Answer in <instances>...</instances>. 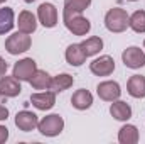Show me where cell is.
Returning <instances> with one entry per match:
<instances>
[{"label":"cell","mask_w":145,"mask_h":144,"mask_svg":"<svg viewBox=\"0 0 145 144\" xmlns=\"http://www.w3.org/2000/svg\"><path fill=\"white\" fill-rule=\"evenodd\" d=\"M20 92H22L20 80H17L14 75L12 76H7V75L0 76V93H2V97L12 98V97H17Z\"/></svg>","instance_id":"8fae6325"},{"label":"cell","mask_w":145,"mask_h":144,"mask_svg":"<svg viewBox=\"0 0 145 144\" xmlns=\"http://www.w3.org/2000/svg\"><path fill=\"white\" fill-rule=\"evenodd\" d=\"M63 22H64L66 29L74 36H86L91 31V22L78 12L63 10Z\"/></svg>","instance_id":"7a4b0ae2"},{"label":"cell","mask_w":145,"mask_h":144,"mask_svg":"<svg viewBox=\"0 0 145 144\" xmlns=\"http://www.w3.org/2000/svg\"><path fill=\"white\" fill-rule=\"evenodd\" d=\"M96 93L101 100L105 102H113V100H118L120 95H121V88L116 81H111V80H106V81H101L98 87H96Z\"/></svg>","instance_id":"9c48e42d"},{"label":"cell","mask_w":145,"mask_h":144,"mask_svg":"<svg viewBox=\"0 0 145 144\" xmlns=\"http://www.w3.org/2000/svg\"><path fill=\"white\" fill-rule=\"evenodd\" d=\"M105 26L110 32L120 34V32L127 31V27H130V15L127 14L125 9L113 7L105 15Z\"/></svg>","instance_id":"6da1fadb"},{"label":"cell","mask_w":145,"mask_h":144,"mask_svg":"<svg viewBox=\"0 0 145 144\" xmlns=\"http://www.w3.org/2000/svg\"><path fill=\"white\" fill-rule=\"evenodd\" d=\"M37 19H39V22H40L44 27L52 29V27L57 26V9H56L52 3L44 2V3H40L39 9H37Z\"/></svg>","instance_id":"8992f818"},{"label":"cell","mask_w":145,"mask_h":144,"mask_svg":"<svg viewBox=\"0 0 145 144\" xmlns=\"http://www.w3.org/2000/svg\"><path fill=\"white\" fill-rule=\"evenodd\" d=\"M81 48H83V51H84V54L88 58L89 56H95V54H98L103 49V39L98 37V36H91L81 42Z\"/></svg>","instance_id":"44dd1931"},{"label":"cell","mask_w":145,"mask_h":144,"mask_svg":"<svg viewBox=\"0 0 145 144\" xmlns=\"http://www.w3.org/2000/svg\"><path fill=\"white\" fill-rule=\"evenodd\" d=\"M121 59H123V65L127 68H132V70H138V68L145 66V53L144 49H140L138 46L127 48L121 53Z\"/></svg>","instance_id":"5b68a950"},{"label":"cell","mask_w":145,"mask_h":144,"mask_svg":"<svg viewBox=\"0 0 145 144\" xmlns=\"http://www.w3.org/2000/svg\"><path fill=\"white\" fill-rule=\"evenodd\" d=\"M130 27L135 32L144 34L145 32V10H135L130 15Z\"/></svg>","instance_id":"603a6c76"},{"label":"cell","mask_w":145,"mask_h":144,"mask_svg":"<svg viewBox=\"0 0 145 144\" xmlns=\"http://www.w3.org/2000/svg\"><path fill=\"white\" fill-rule=\"evenodd\" d=\"M8 139V129L5 126H0V144H3Z\"/></svg>","instance_id":"d4e9b609"},{"label":"cell","mask_w":145,"mask_h":144,"mask_svg":"<svg viewBox=\"0 0 145 144\" xmlns=\"http://www.w3.org/2000/svg\"><path fill=\"white\" fill-rule=\"evenodd\" d=\"M64 58H66V61H68L71 66H81V65L86 61L88 56L84 54L81 44H69L68 49H66V53H64Z\"/></svg>","instance_id":"9a60e30c"},{"label":"cell","mask_w":145,"mask_h":144,"mask_svg":"<svg viewBox=\"0 0 145 144\" xmlns=\"http://www.w3.org/2000/svg\"><path fill=\"white\" fill-rule=\"evenodd\" d=\"M72 83H74V78H72L71 75H68V73H61V75H57V76H52L49 90H52L54 93H61V92L71 88Z\"/></svg>","instance_id":"d6986e66"},{"label":"cell","mask_w":145,"mask_h":144,"mask_svg":"<svg viewBox=\"0 0 145 144\" xmlns=\"http://www.w3.org/2000/svg\"><path fill=\"white\" fill-rule=\"evenodd\" d=\"M51 80H52V76L46 71V70H36V73L31 76L29 83H31V87L34 90H49Z\"/></svg>","instance_id":"ffe728a7"},{"label":"cell","mask_w":145,"mask_h":144,"mask_svg":"<svg viewBox=\"0 0 145 144\" xmlns=\"http://www.w3.org/2000/svg\"><path fill=\"white\" fill-rule=\"evenodd\" d=\"M128 2H137V0H128Z\"/></svg>","instance_id":"f546056e"},{"label":"cell","mask_w":145,"mask_h":144,"mask_svg":"<svg viewBox=\"0 0 145 144\" xmlns=\"http://www.w3.org/2000/svg\"><path fill=\"white\" fill-rule=\"evenodd\" d=\"M36 70H37L36 61H34L32 58H24V59H20V61H17V63L14 65L12 75H14L17 80H20V81H29L31 76L36 73Z\"/></svg>","instance_id":"52a82bcc"},{"label":"cell","mask_w":145,"mask_h":144,"mask_svg":"<svg viewBox=\"0 0 145 144\" xmlns=\"http://www.w3.org/2000/svg\"><path fill=\"white\" fill-rule=\"evenodd\" d=\"M110 114L111 117H115L116 120H121V122H127L130 117H132V107L123 102V100H113L111 102V107H110Z\"/></svg>","instance_id":"e0dca14e"},{"label":"cell","mask_w":145,"mask_h":144,"mask_svg":"<svg viewBox=\"0 0 145 144\" xmlns=\"http://www.w3.org/2000/svg\"><path fill=\"white\" fill-rule=\"evenodd\" d=\"M8 119V108L0 105V120H7Z\"/></svg>","instance_id":"4316f807"},{"label":"cell","mask_w":145,"mask_h":144,"mask_svg":"<svg viewBox=\"0 0 145 144\" xmlns=\"http://www.w3.org/2000/svg\"><path fill=\"white\" fill-rule=\"evenodd\" d=\"M127 92L133 98H145V76L133 75L127 81Z\"/></svg>","instance_id":"5bb4252c"},{"label":"cell","mask_w":145,"mask_h":144,"mask_svg":"<svg viewBox=\"0 0 145 144\" xmlns=\"http://www.w3.org/2000/svg\"><path fill=\"white\" fill-rule=\"evenodd\" d=\"M144 48H145V41H144Z\"/></svg>","instance_id":"4dcf8cb0"},{"label":"cell","mask_w":145,"mask_h":144,"mask_svg":"<svg viewBox=\"0 0 145 144\" xmlns=\"http://www.w3.org/2000/svg\"><path fill=\"white\" fill-rule=\"evenodd\" d=\"M71 105L74 108H78V110H86V108H89L93 105V95H91L88 90L79 88V90H76V92L72 93Z\"/></svg>","instance_id":"2e32d148"},{"label":"cell","mask_w":145,"mask_h":144,"mask_svg":"<svg viewBox=\"0 0 145 144\" xmlns=\"http://www.w3.org/2000/svg\"><path fill=\"white\" fill-rule=\"evenodd\" d=\"M3 2H7V0H0V5H2V3H3Z\"/></svg>","instance_id":"f1b7e54d"},{"label":"cell","mask_w":145,"mask_h":144,"mask_svg":"<svg viewBox=\"0 0 145 144\" xmlns=\"http://www.w3.org/2000/svg\"><path fill=\"white\" fill-rule=\"evenodd\" d=\"M89 70L96 76H108L115 71V59L108 54H103L89 63Z\"/></svg>","instance_id":"ba28073f"},{"label":"cell","mask_w":145,"mask_h":144,"mask_svg":"<svg viewBox=\"0 0 145 144\" xmlns=\"http://www.w3.org/2000/svg\"><path fill=\"white\" fill-rule=\"evenodd\" d=\"M91 5V0H64V10L69 12H84L88 7Z\"/></svg>","instance_id":"cb8c5ba5"},{"label":"cell","mask_w":145,"mask_h":144,"mask_svg":"<svg viewBox=\"0 0 145 144\" xmlns=\"http://www.w3.org/2000/svg\"><path fill=\"white\" fill-rule=\"evenodd\" d=\"M37 124H39V119L31 110H20L15 115V126L22 132H31V131L37 129Z\"/></svg>","instance_id":"30bf717a"},{"label":"cell","mask_w":145,"mask_h":144,"mask_svg":"<svg viewBox=\"0 0 145 144\" xmlns=\"http://www.w3.org/2000/svg\"><path fill=\"white\" fill-rule=\"evenodd\" d=\"M31 102L32 105L39 110H51L56 105V93L51 92H39V93H32L31 95Z\"/></svg>","instance_id":"7c38bea8"},{"label":"cell","mask_w":145,"mask_h":144,"mask_svg":"<svg viewBox=\"0 0 145 144\" xmlns=\"http://www.w3.org/2000/svg\"><path fill=\"white\" fill-rule=\"evenodd\" d=\"M24 2H27V3H32V2H36V0H24Z\"/></svg>","instance_id":"83f0119b"},{"label":"cell","mask_w":145,"mask_h":144,"mask_svg":"<svg viewBox=\"0 0 145 144\" xmlns=\"http://www.w3.org/2000/svg\"><path fill=\"white\" fill-rule=\"evenodd\" d=\"M14 10L10 7L0 9V34H7L14 29Z\"/></svg>","instance_id":"7402d4cb"},{"label":"cell","mask_w":145,"mask_h":144,"mask_svg":"<svg viewBox=\"0 0 145 144\" xmlns=\"http://www.w3.org/2000/svg\"><path fill=\"white\" fill-rule=\"evenodd\" d=\"M138 139H140L138 129L132 124H125L118 131V143L120 144H137Z\"/></svg>","instance_id":"ac0fdd59"},{"label":"cell","mask_w":145,"mask_h":144,"mask_svg":"<svg viewBox=\"0 0 145 144\" xmlns=\"http://www.w3.org/2000/svg\"><path fill=\"white\" fill-rule=\"evenodd\" d=\"M7 70H8V65H7V61L0 56V76H3V75L7 73Z\"/></svg>","instance_id":"484cf974"},{"label":"cell","mask_w":145,"mask_h":144,"mask_svg":"<svg viewBox=\"0 0 145 144\" xmlns=\"http://www.w3.org/2000/svg\"><path fill=\"white\" fill-rule=\"evenodd\" d=\"M31 44H32L31 36L25 34V32H20V31L10 34V36L5 39V49H7V53H10L14 56L29 51L31 49Z\"/></svg>","instance_id":"277c9868"},{"label":"cell","mask_w":145,"mask_h":144,"mask_svg":"<svg viewBox=\"0 0 145 144\" xmlns=\"http://www.w3.org/2000/svg\"><path fill=\"white\" fill-rule=\"evenodd\" d=\"M0 97H2V93H0Z\"/></svg>","instance_id":"1f68e13d"},{"label":"cell","mask_w":145,"mask_h":144,"mask_svg":"<svg viewBox=\"0 0 145 144\" xmlns=\"http://www.w3.org/2000/svg\"><path fill=\"white\" fill-rule=\"evenodd\" d=\"M17 26H19V31H20V32L32 34L37 29L36 15H34L31 10H22V12L19 14V19H17Z\"/></svg>","instance_id":"4fadbf2b"},{"label":"cell","mask_w":145,"mask_h":144,"mask_svg":"<svg viewBox=\"0 0 145 144\" xmlns=\"http://www.w3.org/2000/svg\"><path fill=\"white\" fill-rule=\"evenodd\" d=\"M37 129L42 136L46 137H54V136H59L64 129V119L59 115V114H51V115H46L39 120L37 124Z\"/></svg>","instance_id":"3957f363"}]
</instances>
